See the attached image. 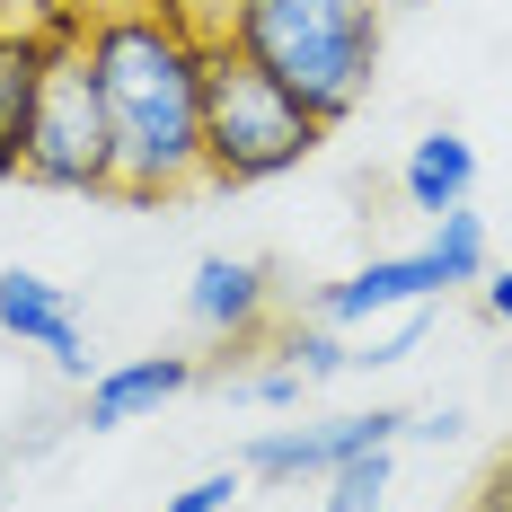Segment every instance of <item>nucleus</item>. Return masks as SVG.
I'll return each instance as SVG.
<instances>
[{
  "label": "nucleus",
  "mask_w": 512,
  "mask_h": 512,
  "mask_svg": "<svg viewBox=\"0 0 512 512\" xmlns=\"http://www.w3.org/2000/svg\"><path fill=\"white\" fill-rule=\"evenodd\" d=\"M204 53L212 27L159 18L151 0H106L89 9V80L115 124V204L168 212L204 195Z\"/></svg>",
  "instance_id": "1"
},
{
  "label": "nucleus",
  "mask_w": 512,
  "mask_h": 512,
  "mask_svg": "<svg viewBox=\"0 0 512 512\" xmlns=\"http://www.w3.org/2000/svg\"><path fill=\"white\" fill-rule=\"evenodd\" d=\"M212 36L336 133L380 80L389 0H221Z\"/></svg>",
  "instance_id": "2"
},
{
  "label": "nucleus",
  "mask_w": 512,
  "mask_h": 512,
  "mask_svg": "<svg viewBox=\"0 0 512 512\" xmlns=\"http://www.w3.org/2000/svg\"><path fill=\"white\" fill-rule=\"evenodd\" d=\"M318 142H327V124L212 36V53H204V195L274 186V177L309 168Z\"/></svg>",
  "instance_id": "3"
},
{
  "label": "nucleus",
  "mask_w": 512,
  "mask_h": 512,
  "mask_svg": "<svg viewBox=\"0 0 512 512\" xmlns=\"http://www.w3.org/2000/svg\"><path fill=\"white\" fill-rule=\"evenodd\" d=\"M18 186H45V195H115V124L106 98L89 80L80 53H62L36 89V124H27V159H18Z\"/></svg>",
  "instance_id": "4"
},
{
  "label": "nucleus",
  "mask_w": 512,
  "mask_h": 512,
  "mask_svg": "<svg viewBox=\"0 0 512 512\" xmlns=\"http://www.w3.org/2000/svg\"><path fill=\"white\" fill-rule=\"evenodd\" d=\"M398 442H407V407H362L327 415V424H274L239 451V468L265 486H301V477H327V468L362 460V451H398Z\"/></svg>",
  "instance_id": "5"
},
{
  "label": "nucleus",
  "mask_w": 512,
  "mask_h": 512,
  "mask_svg": "<svg viewBox=\"0 0 512 512\" xmlns=\"http://www.w3.org/2000/svg\"><path fill=\"white\" fill-rule=\"evenodd\" d=\"M274 301H283V274L265 256H204L195 283H186V318L221 345V371L248 362L274 336Z\"/></svg>",
  "instance_id": "6"
},
{
  "label": "nucleus",
  "mask_w": 512,
  "mask_h": 512,
  "mask_svg": "<svg viewBox=\"0 0 512 512\" xmlns=\"http://www.w3.org/2000/svg\"><path fill=\"white\" fill-rule=\"evenodd\" d=\"M0 336L9 345H36V354L62 371V380H98L106 362L89 354V327H80V309H71V292L53 283V274H36V265H9L0 274Z\"/></svg>",
  "instance_id": "7"
},
{
  "label": "nucleus",
  "mask_w": 512,
  "mask_h": 512,
  "mask_svg": "<svg viewBox=\"0 0 512 512\" xmlns=\"http://www.w3.org/2000/svg\"><path fill=\"white\" fill-rule=\"evenodd\" d=\"M451 283H442V265L424 248L407 256H371V265H354L345 283H318L309 292V318H327V327H380V318H407V309L442 301Z\"/></svg>",
  "instance_id": "8"
},
{
  "label": "nucleus",
  "mask_w": 512,
  "mask_h": 512,
  "mask_svg": "<svg viewBox=\"0 0 512 512\" xmlns=\"http://www.w3.org/2000/svg\"><path fill=\"white\" fill-rule=\"evenodd\" d=\"M195 389V354H133V362H106L98 380L80 389V424L89 433H124V424H142V415L177 407Z\"/></svg>",
  "instance_id": "9"
},
{
  "label": "nucleus",
  "mask_w": 512,
  "mask_h": 512,
  "mask_svg": "<svg viewBox=\"0 0 512 512\" xmlns=\"http://www.w3.org/2000/svg\"><path fill=\"white\" fill-rule=\"evenodd\" d=\"M398 195H407V212H424V221L460 212L468 195H477V142L451 133V124H433V133L407 151V168H398Z\"/></svg>",
  "instance_id": "10"
},
{
  "label": "nucleus",
  "mask_w": 512,
  "mask_h": 512,
  "mask_svg": "<svg viewBox=\"0 0 512 512\" xmlns=\"http://www.w3.org/2000/svg\"><path fill=\"white\" fill-rule=\"evenodd\" d=\"M53 53L36 45V27H0V186H18V159H27V124H36V89H45Z\"/></svg>",
  "instance_id": "11"
},
{
  "label": "nucleus",
  "mask_w": 512,
  "mask_h": 512,
  "mask_svg": "<svg viewBox=\"0 0 512 512\" xmlns=\"http://www.w3.org/2000/svg\"><path fill=\"white\" fill-rule=\"evenodd\" d=\"M274 354L292 362L309 389L354 371V345H345V327H327V318H283V327H274Z\"/></svg>",
  "instance_id": "12"
},
{
  "label": "nucleus",
  "mask_w": 512,
  "mask_h": 512,
  "mask_svg": "<svg viewBox=\"0 0 512 512\" xmlns=\"http://www.w3.org/2000/svg\"><path fill=\"white\" fill-rule=\"evenodd\" d=\"M424 256L442 265V283H451V292H460V283H486V274H495V248H486V221H477L468 204L433 221V239H424Z\"/></svg>",
  "instance_id": "13"
},
{
  "label": "nucleus",
  "mask_w": 512,
  "mask_h": 512,
  "mask_svg": "<svg viewBox=\"0 0 512 512\" xmlns=\"http://www.w3.org/2000/svg\"><path fill=\"white\" fill-rule=\"evenodd\" d=\"M318 486H327L318 512H389V451H362V460L327 468Z\"/></svg>",
  "instance_id": "14"
},
{
  "label": "nucleus",
  "mask_w": 512,
  "mask_h": 512,
  "mask_svg": "<svg viewBox=\"0 0 512 512\" xmlns=\"http://www.w3.org/2000/svg\"><path fill=\"white\" fill-rule=\"evenodd\" d=\"M239 495H248V468H204L195 486H177L159 512H239Z\"/></svg>",
  "instance_id": "15"
},
{
  "label": "nucleus",
  "mask_w": 512,
  "mask_h": 512,
  "mask_svg": "<svg viewBox=\"0 0 512 512\" xmlns=\"http://www.w3.org/2000/svg\"><path fill=\"white\" fill-rule=\"evenodd\" d=\"M424 327H433V301H424V309H407V318H398L389 336H371V345L354 354V371H389V362H407L415 345H424Z\"/></svg>",
  "instance_id": "16"
},
{
  "label": "nucleus",
  "mask_w": 512,
  "mask_h": 512,
  "mask_svg": "<svg viewBox=\"0 0 512 512\" xmlns=\"http://www.w3.org/2000/svg\"><path fill=\"white\" fill-rule=\"evenodd\" d=\"M301 371L292 362H274V371H248V380H230V398H248V407H301Z\"/></svg>",
  "instance_id": "17"
},
{
  "label": "nucleus",
  "mask_w": 512,
  "mask_h": 512,
  "mask_svg": "<svg viewBox=\"0 0 512 512\" xmlns=\"http://www.w3.org/2000/svg\"><path fill=\"white\" fill-rule=\"evenodd\" d=\"M468 433V415L460 407H424V415H407V442H460Z\"/></svg>",
  "instance_id": "18"
},
{
  "label": "nucleus",
  "mask_w": 512,
  "mask_h": 512,
  "mask_svg": "<svg viewBox=\"0 0 512 512\" xmlns=\"http://www.w3.org/2000/svg\"><path fill=\"white\" fill-rule=\"evenodd\" d=\"M477 292H486V318H495V327H512V265H495Z\"/></svg>",
  "instance_id": "19"
},
{
  "label": "nucleus",
  "mask_w": 512,
  "mask_h": 512,
  "mask_svg": "<svg viewBox=\"0 0 512 512\" xmlns=\"http://www.w3.org/2000/svg\"><path fill=\"white\" fill-rule=\"evenodd\" d=\"M159 18H186V27H221V0H151Z\"/></svg>",
  "instance_id": "20"
},
{
  "label": "nucleus",
  "mask_w": 512,
  "mask_h": 512,
  "mask_svg": "<svg viewBox=\"0 0 512 512\" xmlns=\"http://www.w3.org/2000/svg\"><path fill=\"white\" fill-rule=\"evenodd\" d=\"M477 512H512V451L495 460V477H486V495H477Z\"/></svg>",
  "instance_id": "21"
}]
</instances>
